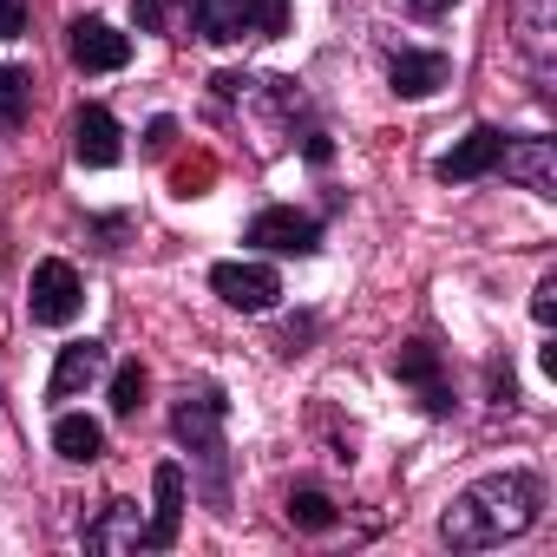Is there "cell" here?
I'll use <instances>...</instances> for the list:
<instances>
[{"mask_svg": "<svg viewBox=\"0 0 557 557\" xmlns=\"http://www.w3.org/2000/svg\"><path fill=\"white\" fill-rule=\"evenodd\" d=\"M106 368H112L106 342H66V348H60V361H53L47 400H79V394H86L92 381H106Z\"/></svg>", "mask_w": 557, "mask_h": 557, "instance_id": "2e32d148", "label": "cell"}, {"mask_svg": "<svg viewBox=\"0 0 557 557\" xmlns=\"http://www.w3.org/2000/svg\"><path fill=\"white\" fill-rule=\"evenodd\" d=\"M315 335V322H289L283 329V342H275V355H302V342Z\"/></svg>", "mask_w": 557, "mask_h": 557, "instance_id": "4316f807", "label": "cell"}, {"mask_svg": "<svg viewBox=\"0 0 557 557\" xmlns=\"http://www.w3.org/2000/svg\"><path fill=\"white\" fill-rule=\"evenodd\" d=\"M73 158L86 171H112L125 158V132H119V119L106 106H79L73 112Z\"/></svg>", "mask_w": 557, "mask_h": 557, "instance_id": "7c38bea8", "label": "cell"}, {"mask_svg": "<svg viewBox=\"0 0 557 557\" xmlns=\"http://www.w3.org/2000/svg\"><path fill=\"white\" fill-rule=\"evenodd\" d=\"M394 381H407L433 420H446V413H453V381H446L440 348H426V342H400V348H394Z\"/></svg>", "mask_w": 557, "mask_h": 557, "instance_id": "9c48e42d", "label": "cell"}, {"mask_svg": "<svg viewBox=\"0 0 557 557\" xmlns=\"http://www.w3.org/2000/svg\"><path fill=\"white\" fill-rule=\"evenodd\" d=\"M171 145H177V119H151L145 125V158H164Z\"/></svg>", "mask_w": 557, "mask_h": 557, "instance_id": "603a6c76", "label": "cell"}, {"mask_svg": "<svg viewBox=\"0 0 557 557\" xmlns=\"http://www.w3.org/2000/svg\"><path fill=\"white\" fill-rule=\"evenodd\" d=\"M283 518H289L296 531H335V524H342V505H335L322 485H296L289 505H283Z\"/></svg>", "mask_w": 557, "mask_h": 557, "instance_id": "ac0fdd59", "label": "cell"}, {"mask_svg": "<svg viewBox=\"0 0 557 557\" xmlns=\"http://www.w3.org/2000/svg\"><path fill=\"white\" fill-rule=\"evenodd\" d=\"M446 79H453V60L433 53V47H400V53L387 60V86H394L400 99H433Z\"/></svg>", "mask_w": 557, "mask_h": 557, "instance_id": "9a60e30c", "label": "cell"}, {"mask_svg": "<svg viewBox=\"0 0 557 557\" xmlns=\"http://www.w3.org/2000/svg\"><path fill=\"white\" fill-rule=\"evenodd\" d=\"M243 243H256V249H269V256H315V249H322V216L289 210V203H269V210L249 216Z\"/></svg>", "mask_w": 557, "mask_h": 557, "instance_id": "5b68a950", "label": "cell"}, {"mask_svg": "<svg viewBox=\"0 0 557 557\" xmlns=\"http://www.w3.org/2000/svg\"><path fill=\"white\" fill-rule=\"evenodd\" d=\"M249 27H256V40H275L289 27V0H249Z\"/></svg>", "mask_w": 557, "mask_h": 557, "instance_id": "44dd1931", "label": "cell"}, {"mask_svg": "<svg viewBox=\"0 0 557 557\" xmlns=\"http://www.w3.org/2000/svg\"><path fill=\"white\" fill-rule=\"evenodd\" d=\"M132 14H138L145 34H164L171 27V0H132Z\"/></svg>", "mask_w": 557, "mask_h": 557, "instance_id": "cb8c5ba5", "label": "cell"}, {"mask_svg": "<svg viewBox=\"0 0 557 557\" xmlns=\"http://www.w3.org/2000/svg\"><path fill=\"white\" fill-rule=\"evenodd\" d=\"M79 537H86V550H99V557H112V550H145V511H138V498H106V511H99L92 524H79Z\"/></svg>", "mask_w": 557, "mask_h": 557, "instance_id": "5bb4252c", "label": "cell"}, {"mask_svg": "<svg viewBox=\"0 0 557 557\" xmlns=\"http://www.w3.org/2000/svg\"><path fill=\"white\" fill-rule=\"evenodd\" d=\"M151 518H145V550H171L177 544V524H184V466L177 459H164L158 472H151Z\"/></svg>", "mask_w": 557, "mask_h": 557, "instance_id": "4fadbf2b", "label": "cell"}, {"mask_svg": "<svg viewBox=\"0 0 557 557\" xmlns=\"http://www.w3.org/2000/svg\"><path fill=\"white\" fill-rule=\"evenodd\" d=\"M498 151H505V132H498V125H472V132L433 164V177H440V184H479V177L498 171Z\"/></svg>", "mask_w": 557, "mask_h": 557, "instance_id": "8fae6325", "label": "cell"}, {"mask_svg": "<svg viewBox=\"0 0 557 557\" xmlns=\"http://www.w3.org/2000/svg\"><path fill=\"white\" fill-rule=\"evenodd\" d=\"M177 27H184V40H203V47H243V40H256L249 0H184Z\"/></svg>", "mask_w": 557, "mask_h": 557, "instance_id": "ba28073f", "label": "cell"}, {"mask_svg": "<svg viewBox=\"0 0 557 557\" xmlns=\"http://www.w3.org/2000/svg\"><path fill=\"white\" fill-rule=\"evenodd\" d=\"M511 34H518V53L531 60V79H537V92L550 99V60H557V0H518V8H511Z\"/></svg>", "mask_w": 557, "mask_h": 557, "instance_id": "52a82bcc", "label": "cell"}, {"mask_svg": "<svg viewBox=\"0 0 557 557\" xmlns=\"http://www.w3.org/2000/svg\"><path fill=\"white\" fill-rule=\"evenodd\" d=\"M210 289H216V302L223 309H236V315H269L275 309V296H283V275H275L269 262H216L210 269Z\"/></svg>", "mask_w": 557, "mask_h": 557, "instance_id": "277c9868", "label": "cell"}, {"mask_svg": "<svg viewBox=\"0 0 557 557\" xmlns=\"http://www.w3.org/2000/svg\"><path fill=\"white\" fill-rule=\"evenodd\" d=\"M485 394H492L498 407H511V400H518V381H511V361H492V368H485Z\"/></svg>", "mask_w": 557, "mask_h": 557, "instance_id": "7402d4cb", "label": "cell"}, {"mask_svg": "<svg viewBox=\"0 0 557 557\" xmlns=\"http://www.w3.org/2000/svg\"><path fill=\"white\" fill-rule=\"evenodd\" d=\"M223 420H230V400H223L216 381H184V387H177L171 433H177V446L197 459L210 511H230V446H223Z\"/></svg>", "mask_w": 557, "mask_h": 557, "instance_id": "7a4b0ae2", "label": "cell"}, {"mask_svg": "<svg viewBox=\"0 0 557 557\" xmlns=\"http://www.w3.org/2000/svg\"><path fill=\"white\" fill-rule=\"evenodd\" d=\"M79 309H86V283H79V269H73L66 256L34 262V283H27V315H34L40 329H66V322H79Z\"/></svg>", "mask_w": 557, "mask_h": 557, "instance_id": "3957f363", "label": "cell"}, {"mask_svg": "<svg viewBox=\"0 0 557 557\" xmlns=\"http://www.w3.org/2000/svg\"><path fill=\"white\" fill-rule=\"evenodd\" d=\"M407 8H413V14H446L453 0H407Z\"/></svg>", "mask_w": 557, "mask_h": 557, "instance_id": "83f0119b", "label": "cell"}, {"mask_svg": "<svg viewBox=\"0 0 557 557\" xmlns=\"http://www.w3.org/2000/svg\"><path fill=\"white\" fill-rule=\"evenodd\" d=\"M106 374H112V413H119V420H138V407H145V394H151V374H145L138 361L106 368Z\"/></svg>", "mask_w": 557, "mask_h": 557, "instance_id": "ffe728a7", "label": "cell"}, {"mask_svg": "<svg viewBox=\"0 0 557 557\" xmlns=\"http://www.w3.org/2000/svg\"><path fill=\"white\" fill-rule=\"evenodd\" d=\"M53 453H60L66 466H92V459L106 453V426L86 420V413H60V420H53Z\"/></svg>", "mask_w": 557, "mask_h": 557, "instance_id": "e0dca14e", "label": "cell"}, {"mask_svg": "<svg viewBox=\"0 0 557 557\" xmlns=\"http://www.w3.org/2000/svg\"><path fill=\"white\" fill-rule=\"evenodd\" d=\"M27 34V0H0V40H21Z\"/></svg>", "mask_w": 557, "mask_h": 557, "instance_id": "484cf974", "label": "cell"}, {"mask_svg": "<svg viewBox=\"0 0 557 557\" xmlns=\"http://www.w3.org/2000/svg\"><path fill=\"white\" fill-rule=\"evenodd\" d=\"M537 518H544V479L511 466V472H485V479H472V485L446 505L440 537H446L453 550H492V544L524 537Z\"/></svg>", "mask_w": 557, "mask_h": 557, "instance_id": "6da1fadb", "label": "cell"}, {"mask_svg": "<svg viewBox=\"0 0 557 557\" xmlns=\"http://www.w3.org/2000/svg\"><path fill=\"white\" fill-rule=\"evenodd\" d=\"M66 60H73L79 73H119V66H132V34H119V27L99 21V14H79V21L66 27Z\"/></svg>", "mask_w": 557, "mask_h": 557, "instance_id": "8992f818", "label": "cell"}, {"mask_svg": "<svg viewBox=\"0 0 557 557\" xmlns=\"http://www.w3.org/2000/svg\"><path fill=\"white\" fill-rule=\"evenodd\" d=\"M531 315H537V322H544V329H550V322H557V275H544V283H537V289H531Z\"/></svg>", "mask_w": 557, "mask_h": 557, "instance_id": "d4e9b609", "label": "cell"}, {"mask_svg": "<svg viewBox=\"0 0 557 557\" xmlns=\"http://www.w3.org/2000/svg\"><path fill=\"white\" fill-rule=\"evenodd\" d=\"M34 106V73L27 66H0V132H21Z\"/></svg>", "mask_w": 557, "mask_h": 557, "instance_id": "d6986e66", "label": "cell"}, {"mask_svg": "<svg viewBox=\"0 0 557 557\" xmlns=\"http://www.w3.org/2000/svg\"><path fill=\"white\" fill-rule=\"evenodd\" d=\"M498 171H505L511 184H524L531 197H557V138H544V132H531V138H505Z\"/></svg>", "mask_w": 557, "mask_h": 557, "instance_id": "30bf717a", "label": "cell"}]
</instances>
